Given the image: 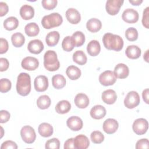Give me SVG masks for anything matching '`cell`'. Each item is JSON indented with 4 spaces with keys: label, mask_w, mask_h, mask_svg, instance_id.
Instances as JSON below:
<instances>
[{
    "label": "cell",
    "mask_w": 149,
    "mask_h": 149,
    "mask_svg": "<svg viewBox=\"0 0 149 149\" xmlns=\"http://www.w3.org/2000/svg\"><path fill=\"white\" fill-rule=\"evenodd\" d=\"M63 148L65 149H69V148H75L74 145V138H70L68 139L64 143Z\"/></svg>",
    "instance_id": "50"
},
{
    "label": "cell",
    "mask_w": 149,
    "mask_h": 149,
    "mask_svg": "<svg viewBox=\"0 0 149 149\" xmlns=\"http://www.w3.org/2000/svg\"><path fill=\"white\" fill-rule=\"evenodd\" d=\"M44 48L43 43L38 39L31 40L27 45L28 51L30 53L34 54H38L41 53L44 49Z\"/></svg>",
    "instance_id": "15"
},
{
    "label": "cell",
    "mask_w": 149,
    "mask_h": 149,
    "mask_svg": "<svg viewBox=\"0 0 149 149\" xmlns=\"http://www.w3.org/2000/svg\"><path fill=\"white\" fill-rule=\"evenodd\" d=\"M21 66L25 70H34L38 67L39 61L34 57L27 56L22 60Z\"/></svg>",
    "instance_id": "12"
},
{
    "label": "cell",
    "mask_w": 149,
    "mask_h": 149,
    "mask_svg": "<svg viewBox=\"0 0 149 149\" xmlns=\"http://www.w3.org/2000/svg\"><path fill=\"white\" fill-rule=\"evenodd\" d=\"M12 87L11 81L6 78H2L0 80V91L2 93L9 91Z\"/></svg>",
    "instance_id": "40"
},
{
    "label": "cell",
    "mask_w": 149,
    "mask_h": 149,
    "mask_svg": "<svg viewBox=\"0 0 149 149\" xmlns=\"http://www.w3.org/2000/svg\"><path fill=\"white\" fill-rule=\"evenodd\" d=\"M74 47L71 36H66L63 38L62 42V47L64 51L70 52L73 50Z\"/></svg>",
    "instance_id": "37"
},
{
    "label": "cell",
    "mask_w": 149,
    "mask_h": 149,
    "mask_svg": "<svg viewBox=\"0 0 149 149\" xmlns=\"http://www.w3.org/2000/svg\"><path fill=\"white\" fill-rule=\"evenodd\" d=\"M38 133L44 137H48L51 136L54 132L53 127L48 123H42L38 127Z\"/></svg>",
    "instance_id": "25"
},
{
    "label": "cell",
    "mask_w": 149,
    "mask_h": 149,
    "mask_svg": "<svg viewBox=\"0 0 149 149\" xmlns=\"http://www.w3.org/2000/svg\"><path fill=\"white\" fill-rule=\"evenodd\" d=\"M51 103L49 97L47 95L40 96L37 100V105L41 109H45L49 107Z\"/></svg>",
    "instance_id": "33"
},
{
    "label": "cell",
    "mask_w": 149,
    "mask_h": 149,
    "mask_svg": "<svg viewBox=\"0 0 149 149\" xmlns=\"http://www.w3.org/2000/svg\"><path fill=\"white\" fill-rule=\"evenodd\" d=\"M71 108L70 103L67 100L59 101L55 106V111L58 113L64 114L68 113Z\"/></svg>",
    "instance_id": "29"
},
{
    "label": "cell",
    "mask_w": 149,
    "mask_h": 149,
    "mask_svg": "<svg viewBox=\"0 0 149 149\" xmlns=\"http://www.w3.org/2000/svg\"><path fill=\"white\" fill-rule=\"evenodd\" d=\"M9 66V61L6 58H0V71L3 72L6 70Z\"/></svg>",
    "instance_id": "48"
},
{
    "label": "cell",
    "mask_w": 149,
    "mask_h": 149,
    "mask_svg": "<svg viewBox=\"0 0 149 149\" xmlns=\"http://www.w3.org/2000/svg\"><path fill=\"white\" fill-rule=\"evenodd\" d=\"M44 66L48 71L57 70L60 67V63L58 59L56 53L52 50L47 51L44 55Z\"/></svg>",
    "instance_id": "3"
},
{
    "label": "cell",
    "mask_w": 149,
    "mask_h": 149,
    "mask_svg": "<svg viewBox=\"0 0 149 149\" xmlns=\"http://www.w3.org/2000/svg\"><path fill=\"white\" fill-rule=\"evenodd\" d=\"M66 74L70 80H75L80 77L81 72L80 69L77 66L70 65L67 68L66 70Z\"/></svg>",
    "instance_id": "28"
},
{
    "label": "cell",
    "mask_w": 149,
    "mask_h": 149,
    "mask_svg": "<svg viewBox=\"0 0 149 149\" xmlns=\"http://www.w3.org/2000/svg\"><path fill=\"white\" fill-rule=\"evenodd\" d=\"M20 15L24 20H30L34 16V9L30 5H23L20 9Z\"/></svg>",
    "instance_id": "22"
},
{
    "label": "cell",
    "mask_w": 149,
    "mask_h": 149,
    "mask_svg": "<svg viewBox=\"0 0 149 149\" xmlns=\"http://www.w3.org/2000/svg\"><path fill=\"white\" fill-rule=\"evenodd\" d=\"M140 102V96L135 91H129L124 99V105L129 109L134 108L139 105Z\"/></svg>",
    "instance_id": "5"
},
{
    "label": "cell",
    "mask_w": 149,
    "mask_h": 149,
    "mask_svg": "<svg viewBox=\"0 0 149 149\" xmlns=\"http://www.w3.org/2000/svg\"><path fill=\"white\" fill-rule=\"evenodd\" d=\"M71 37L74 46L76 47L83 45L85 42V36L80 31H77L74 32Z\"/></svg>",
    "instance_id": "35"
},
{
    "label": "cell",
    "mask_w": 149,
    "mask_h": 149,
    "mask_svg": "<svg viewBox=\"0 0 149 149\" xmlns=\"http://www.w3.org/2000/svg\"><path fill=\"white\" fill-rule=\"evenodd\" d=\"M149 143L148 140L147 139H141L139 140L136 144V148L140 149V148H148Z\"/></svg>",
    "instance_id": "44"
},
{
    "label": "cell",
    "mask_w": 149,
    "mask_h": 149,
    "mask_svg": "<svg viewBox=\"0 0 149 149\" xmlns=\"http://www.w3.org/2000/svg\"><path fill=\"white\" fill-rule=\"evenodd\" d=\"M102 127L104 131L106 133L111 134L116 132L119 127V124L115 119L108 118L104 121Z\"/></svg>",
    "instance_id": "13"
},
{
    "label": "cell",
    "mask_w": 149,
    "mask_h": 149,
    "mask_svg": "<svg viewBox=\"0 0 149 149\" xmlns=\"http://www.w3.org/2000/svg\"><path fill=\"white\" fill-rule=\"evenodd\" d=\"M113 73L116 78L122 79L126 78L129 76V69L127 65L120 63L116 65Z\"/></svg>",
    "instance_id": "16"
},
{
    "label": "cell",
    "mask_w": 149,
    "mask_h": 149,
    "mask_svg": "<svg viewBox=\"0 0 149 149\" xmlns=\"http://www.w3.org/2000/svg\"><path fill=\"white\" fill-rule=\"evenodd\" d=\"M104 47L109 50L115 51H120L123 47V40L122 37L111 33H105L102 37Z\"/></svg>",
    "instance_id": "1"
},
{
    "label": "cell",
    "mask_w": 149,
    "mask_h": 149,
    "mask_svg": "<svg viewBox=\"0 0 149 149\" xmlns=\"http://www.w3.org/2000/svg\"><path fill=\"white\" fill-rule=\"evenodd\" d=\"M148 128V121L144 118H138L133 123L132 129L133 132L137 135L145 134Z\"/></svg>",
    "instance_id": "7"
},
{
    "label": "cell",
    "mask_w": 149,
    "mask_h": 149,
    "mask_svg": "<svg viewBox=\"0 0 149 149\" xmlns=\"http://www.w3.org/2000/svg\"><path fill=\"white\" fill-rule=\"evenodd\" d=\"M106 109L105 107L101 105H96L94 106L90 111L91 118L94 119H101L106 115Z\"/></svg>",
    "instance_id": "20"
},
{
    "label": "cell",
    "mask_w": 149,
    "mask_h": 149,
    "mask_svg": "<svg viewBox=\"0 0 149 149\" xmlns=\"http://www.w3.org/2000/svg\"><path fill=\"white\" fill-rule=\"evenodd\" d=\"M90 138L93 143L95 144H100L104 141V136L101 132L95 130L91 133Z\"/></svg>",
    "instance_id": "39"
},
{
    "label": "cell",
    "mask_w": 149,
    "mask_h": 149,
    "mask_svg": "<svg viewBox=\"0 0 149 149\" xmlns=\"http://www.w3.org/2000/svg\"><path fill=\"white\" fill-rule=\"evenodd\" d=\"M126 55L127 58L135 59L139 58L141 54V49L137 45H129L125 51Z\"/></svg>",
    "instance_id": "23"
},
{
    "label": "cell",
    "mask_w": 149,
    "mask_h": 149,
    "mask_svg": "<svg viewBox=\"0 0 149 149\" xmlns=\"http://www.w3.org/2000/svg\"><path fill=\"white\" fill-rule=\"evenodd\" d=\"M10 113L6 110H1L0 111V122L1 123L7 122L10 119Z\"/></svg>",
    "instance_id": "47"
},
{
    "label": "cell",
    "mask_w": 149,
    "mask_h": 149,
    "mask_svg": "<svg viewBox=\"0 0 149 149\" xmlns=\"http://www.w3.org/2000/svg\"><path fill=\"white\" fill-rule=\"evenodd\" d=\"M101 98L104 102L111 105L115 102L117 99V95L113 90L108 89L103 91L101 95Z\"/></svg>",
    "instance_id": "19"
},
{
    "label": "cell",
    "mask_w": 149,
    "mask_h": 149,
    "mask_svg": "<svg viewBox=\"0 0 149 149\" xmlns=\"http://www.w3.org/2000/svg\"><path fill=\"white\" fill-rule=\"evenodd\" d=\"M19 26L18 19L14 16H10L6 18L3 21V27L6 30L11 31L16 29Z\"/></svg>",
    "instance_id": "32"
},
{
    "label": "cell",
    "mask_w": 149,
    "mask_h": 149,
    "mask_svg": "<svg viewBox=\"0 0 149 149\" xmlns=\"http://www.w3.org/2000/svg\"><path fill=\"white\" fill-rule=\"evenodd\" d=\"M9 8L8 5L3 2H0V16L2 17L5 16L8 12Z\"/></svg>",
    "instance_id": "49"
},
{
    "label": "cell",
    "mask_w": 149,
    "mask_h": 149,
    "mask_svg": "<svg viewBox=\"0 0 149 149\" xmlns=\"http://www.w3.org/2000/svg\"><path fill=\"white\" fill-rule=\"evenodd\" d=\"M139 15L137 10L127 8L125 9L122 13V19L127 23H134L139 20Z\"/></svg>",
    "instance_id": "10"
},
{
    "label": "cell",
    "mask_w": 149,
    "mask_h": 149,
    "mask_svg": "<svg viewBox=\"0 0 149 149\" xmlns=\"http://www.w3.org/2000/svg\"><path fill=\"white\" fill-rule=\"evenodd\" d=\"M20 136L22 140L27 144L34 142L36 139V134L34 129L30 126H24L20 130Z\"/></svg>",
    "instance_id": "6"
},
{
    "label": "cell",
    "mask_w": 149,
    "mask_h": 149,
    "mask_svg": "<svg viewBox=\"0 0 149 149\" xmlns=\"http://www.w3.org/2000/svg\"><path fill=\"white\" fill-rule=\"evenodd\" d=\"M0 54H3L6 53L9 48V45L8 41L3 38L0 39Z\"/></svg>",
    "instance_id": "46"
},
{
    "label": "cell",
    "mask_w": 149,
    "mask_h": 149,
    "mask_svg": "<svg viewBox=\"0 0 149 149\" xmlns=\"http://www.w3.org/2000/svg\"><path fill=\"white\" fill-rule=\"evenodd\" d=\"M148 13H149V8L147 7L144 10L143 13L142 18V24L144 27L146 29L149 28V22H148Z\"/></svg>",
    "instance_id": "45"
},
{
    "label": "cell",
    "mask_w": 149,
    "mask_h": 149,
    "mask_svg": "<svg viewBox=\"0 0 149 149\" xmlns=\"http://www.w3.org/2000/svg\"><path fill=\"white\" fill-rule=\"evenodd\" d=\"M129 2L133 5L138 6L143 2V0H129Z\"/></svg>",
    "instance_id": "52"
},
{
    "label": "cell",
    "mask_w": 149,
    "mask_h": 149,
    "mask_svg": "<svg viewBox=\"0 0 149 149\" xmlns=\"http://www.w3.org/2000/svg\"><path fill=\"white\" fill-rule=\"evenodd\" d=\"M10 148L17 149V146L16 143L11 140H7L4 141L1 146V149H10Z\"/></svg>",
    "instance_id": "43"
},
{
    "label": "cell",
    "mask_w": 149,
    "mask_h": 149,
    "mask_svg": "<svg viewBox=\"0 0 149 149\" xmlns=\"http://www.w3.org/2000/svg\"><path fill=\"white\" fill-rule=\"evenodd\" d=\"M60 141L57 138H52L47 141L45 143V148L47 149H59Z\"/></svg>",
    "instance_id": "41"
},
{
    "label": "cell",
    "mask_w": 149,
    "mask_h": 149,
    "mask_svg": "<svg viewBox=\"0 0 149 149\" xmlns=\"http://www.w3.org/2000/svg\"><path fill=\"white\" fill-rule=\"evenodd\" d=\"M66 79L65 77L60 74L54 75L52 78V84L56 89H61L66 85Z\"/></svg>",
    "instance_id": "31"
},
{
    "label": "cell",
    "mask_w": 149,
    "mask_h": 149,
    "mask_svg": "<svg viewBox=\"0 0 149 149\" xmlns=\"http://www.w3.org/2000/svg\"><path fill=\"white\" fill-rule=\"evenodd\" d=\"M148 49L146 51V52L144 54V59L147 62H148Z\"/></svg>",
    "instance_id": "53"
},
{
    "label": "cell",
    "mask_w": 149,
    "mask_h": 149,
    "mask_svg": "<svg viewBox=\"0 0 149 149\" xmlns=\"http://www.w3.org/2000/svg\"><path fill=\"white\" fill-rule=\"evenodd\" d=\"M116 79L113 72L111 70H105L100 74L99 81L102 85L108 86L113 85L116 82Z\"/></svg>",
    "instance_id": "8"
},
{
    "label": "cell",
    "mask_w": 149,
    "mask_h": 149,
    "mask_svg": "<svg viewBox=\"0 0 149 149\" xmlns=\"http://www.w3.org/2000/svg\"><path fill=\"white\" fill-rule=\"evenodd\" d=\"M74 145L76 149H86L90 145V141L85 135L79 134L74 138Z\"/></svg>",
    "instance_id": "17"
},
{
    "label": "cell",
    "mask_w": 149,
    "mask_h": 149,
    "mask_svg": "<svg viewBox=\"0 0 149 149\" xmlns=\"http://www.w3.org/2000/svg\"><path fill=\"white\" fill-rule=\"evenodd\" d=\"M66 17L69 22L71 24H77L81 20V16L79 12L74 8H69L66 12Z\"/></svg>",
    "instance_id": "18"
},
{
    "label": "cell",
    "mask_w": 149,
    "mask_h": 149,
    "mask_svg": "<svg viewBox=\"0 0 149 149\" xmlns=\"http://www.w3.org/2000/svg\"><path fill=\"white\" fill-rule=\"evenodd\" d=\"M11 41L13 45L15 47H21L25 42L24 36L19 32L15 33L11 37Z\"/></svg>",
    "instance_id": "34"
},
{
    "label": "cell",
    "mask_w": 149,
    "mask_h": 149,
    "mask_svg": "<svg viewBox=\"0 0 149 149\" xmlns=\"http://www.w3.org/2000/svg\"><path fill=\"white\" fill-rule=\"evenodd\" d=\"M142 97L144 101L146 104H148V88H146L143 90L142 93Z\"/></svg>",
    "instance_id": "51"
},
{
    "label": "cell",
    "mask_w": 149,
    "mask_h": 149,
    "mask_svg": "<svg viewBox=\"0 0 149 149\" xmlns=\"http://www.w3.org/2000/svg\"><path fill=\"white\" fill-rule=\"evenodd\" d=\"M68 127L73 131H79L83 127V121L81 119L76 116H72L66 120Z\"/></svg>",
    "instance_id": "14"
},
{
    "label": "cell",
    "mask_w": 149,
    "mask_h": 149,
    "mask_svg": "<svg viewBox=\"0 0 149 149\" xmlns=\"http://www.w3.org/2000/svg\"><path fill=\"white\" fill-rule=\"evenodd\" d=\"M16 90L22 96L27 95L31 91V78L27 73H20L17 76L16 83Z\"/></svg>",
    "instance_id": "2"
},
{
    "label": "cell",
    "mask_w": 149,
    "mask_h": 149,
    "mask_svg": "<svg viewBox=\"0 0 149 149\" xmlns=\"http://www.w3.org/2000/svg\"><path fill=\"white\" fill-rule=\"evenodd\" d=\"M63 22L62 16L56 12L44 16L41 19V24L45 29H50L59 26Z\"/></svg>",
    "instance_id": "4"
},
{
    "label": "cell",
    "mask_w": 149,
    "mask_h": 149,
    "mask_svg": "<svg viewBox=\"0 0 149 149\" xmlns=\"http://www.w3.org/2000/svg\"><path fill=\"white\" fill-rule=\"evenodd\" d=\"M24 31L27 36L29 37H34L38 34L40 28L37 24L34 22H31L25 26Z\"/></svg>",
    "instance_id": "30"
},
{
    "label": "cell",
    "mask_w": 149,
    "mask_h": 149,
    "mask_svg": "<svg viewBox=\"0 0 149 149\" xmlns=\"http://www.w3.org/2000/svg\"><path fill=\"white\" fill-rule=\"evenodd\" d=\"M101 22L96 18H91L89 19L86 23L87 30L91 33H96L98 31L101 29Z\"/></svg>",
    "instance_id": "26"
},
{
    "label": "cell",
    "mask_w": 149,
    "mask_h": 149,
    "mask_svg": "<svg viewBox=\"0 0 149 149\" xmlns=\"http://www.w3.org/2000/svg\"><path fill=\"white\" fill-rule=\"evenodd\" d=\"M56 0H42L41 4L43 8L47 10H52L54 9L57 5Z\"/></svg>",
    "instance_id": "42"
},
{
    "label": "cell",
    "mask_w": 149,
    "mask_h": 149,
    "mask_svg": "<svg viewBox=\"0 0 149 149\" xmlns=\"http://www.w3.org/2000/svg\"><path fill=\"white\" fill-rule=\"evenodd\" d=\"M123 2L122 0H108L106 2V11L110 15H116L119 12Z\"/></svg>",
    "instance_id": "9"
},
{
    "label": "cell",
    "mask_w": 149,
    "mask_h": 149,
    "mask_svg": "<svg viewBox=\"0 0 149 149\" xmlns=\"http://www.w3.org/2000/svg\"><path fill=\"white\" fill-rule=\"evenodd\" d=\"M60 35L58 31H53L47 34L45 37V42L47 45L49 47H54L56 45L59 40Z\"/></svg>",
    "instance_id": "27"
},
{
    "label": "cell",
    "mask_w": 149,
    "mask_h": 149,
    "mask_svg": "<svg viewBox=\"0 0 149 149\" xmlns=\"http://www.w3.org/2000/svg\"><path fill=\"white\" fill-rule=\"evenodd\" d=\"M125 37L130 41H136L138 38V31L134 27H129L126 30Z\"/></svg>",
    "instance_id": "38"
},
{
    "label": "cell",
    "mask_w": 149,
    "mask_h": 149,
    "mask_svg": "<svg viewBox=\"0 0 149 149\" xmlns=\"http://www.w3.org/2000/svg\"><path fill=\"white\" fill-rule=\"evenodd\" d=\"M73 61L80 65H83L86 63L87 58L82 51H76L73 54Z\"/></svg>",
    "instance_id": "36"
},
{
    "label": "cell",
    "mask_w": 149,
    "mask_h": 149,
    "mask_svg": "<svg viewBox=\"0 0 149 149\" xmlns=\"http://www.w3.org/2000/svg\"><path fill=\"white\" fill-rule=\"evenodd\" d=\"M34 88L37 91H45L48 87V79L45 76H38L34 79Z\"/></svg>",
    "instance_id": "11"
},
{
    "label": "cell",
    "mask_w": 149,
    "mask_h": 149,
    "mask_svg": "<svg viewBox=\"0 0 149 149\" xmlns=\"http://www.w3.org/2000/svg\"><path fill=\"white\" fill-rule=\"evenodd\" d=\"M74 101L76 106L81 109L86 108L89 104V98L87 95L84 93L77 94L75 96Z\"/></svg>",
    "instance_id": "21"
},
{
    "label": "cell",
    "mask_w": 149,
    "mask_h": 149,
    "mask_svg": "<svg viewBox=\"0 0 149 149\" xmlns=\"http://www.w3.org/2000/svg\"><path fill=\"white\" fill-rule=\"evenodd\" d=\"M101 51V46L99 42L93 40L90 41L87 46V51L88 54L92 56L98 55Z\"/></svg>",
    "instance_id": "24"
}]
</instances>
